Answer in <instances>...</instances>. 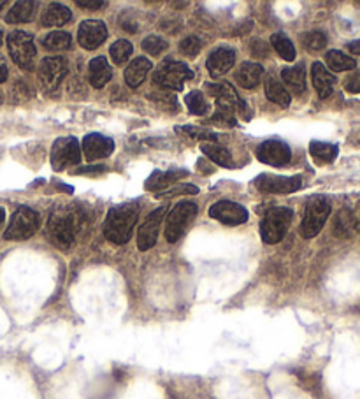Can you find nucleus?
<instances>
[{"label":"nucleus","instance_id":"c9c22d12","mask_svg":"<svg viewBox=\"0 0 360 399\" xmlns=\"http://www.w3.org/2000/svg\"><path fill=\"white\" fill-rule=\"evenodd\" d=\"M303 46L309 51H320L327 46V37L323 32L313 30L303 35Z\"/></svg>","mask_w":360,"mask_h":399},{"label":"nucleus","instance_id":"4468645a","mask_svg":"<svg viewBox=\"0 0 360 399\" xmlns=\"http://www.w3.org/2000/svg\"><path fill=\"white\" fill-rule=\"evenodd\" d=\"M209 217L218 220L224 225H241L248 220V211L237 202L218 201L209 208Z\"/></svg>","mask_w":360,"mask_h":399},{"label":"nucleus","instance_id":"a19ab883","mask_svg":"<svg viewBox=\"0 0 360 399\" xmlns=\"http://www.w3.org/2000/svg\"><path fill=\"white\" fill-rule=\"evenodd\" d=\"M32 97V90L28 88L27 83L23 81H16L15 87L11 88V99L12 103H25Z\"/></svg>","mask_w":360,"mask_h":399},{"label":"nucleus","instance_id":"e433bc0d","mask_svg":"<svg viewBox=\"0 0 360 399\" xmlns=\"http://www.w3.org/2000/svg\"><path fill=\"white\" fill-rule=\"evenodd\" d=\"M167 48H169V42L163 37H159V35H150V37H146L143 41V50L148 51L152 57H156V55H160L162 51H165Z\"/></svg>","mask_w":360,"mask_h":399},{"label":"nucleus","instance_id":"72a5a7b5","mask_svg":"<svg viewBox=\"0 0 360 399\" xmlns=\"http://www.w3.org/2000/svg\"><path fill=\"white\" fill-rule=\"evenodd\" d=\"M130 55H132V44L125 41V39H120V41H116L111 46V58H113L116 65L125 64L130 58Z\"/></svg>","mask_w":360,"mask_h":399},{"label":"nucleus","instance_id":"412c9836","mask_svg":"<svg viewBox=\"0 0 360 399\" xmlns=\"http://www.w3.org/2000/svg\"><path fill=\"white\" fill-rule=\"evenodd\" d=\"M88 78H90V83L93 85L95 88H104L109 83V80L113 78V71H111L106 57H97L90 62Z\"/></svg>","mask_w":360,"mask_h":399},{"label":"nucleus","instance_id":"de8ad7c7","mask_svg":"<svg viewBox=\"0 0 360 399\" xmlns=\"http://www.w3.org/2000/svg\"><path fill=\"white\" fill-rule=\"evenodd\" d=\"M348 50L352 51V53H355V55H360V39H359V41H353V42H350V44H348Z\"/></svg>","mask_w":360,"mask_h":399},{"label":"nucleus","instance_id":"ea45409f","mask_svg":"<svg viewBox=\"0 0 360 399\" xmlns=\"http://www.w3.org/2000/svg\"><path fill=\"white\" fill-rule=\"evenodd\" d=\"M179 132L188 134L190 137H194V139H202V143H215L216 141V134L211 132L208 129H201V127H178L176 129Z\"/></svg>","mask_w":360,"mask_h":399},{"label":"nucleus","instance_id":"c756f323","mask_svg":"<svg viewBox=\"0 0 360 399\" xmlns=\"http://www.w3.org/2000/svg\"><path fill=\"white\" fill-rule=\"evenodd\" d=\"M271 44H273V48L278 51V55H280L283 60H287V62L296 60V46L292 44V41H290V39H288L283 32L273 34V37H271Z\"/></svg>","mask_w":360,"mask_h":399},{"label":"nucleus","instance_id":"7c9ffc66","mask_svg":"<svg viewBox=\"0 0 360 399\" xmlns=\"http://www.w3.org/2000/svg\"><path fill=\"white\" fill-rule=\"evenodd\" d=\"M34 2H28V0L16 2L6 16V19H8V23H27L34 15Z\"/></svg>","mask_w":360,"mask_h":399},{"label":"nucleus","instance_id":"7ed1b4c3","mask_svg":"<svg viewBox=\"0 0 360 399\" xmlns=\"http://www.w3.org/2000/svg\"><path fill=\"white\" fill-rule=\"evenodd\" d=\"M153 80L159 85L162 90H171V91H179L185 87V81L194 80V71L188 67V65L181 64V62L176 60H165L156 67L155 74H153Z\"/></svg>","mask_w":360,"mask_h":399},{"label":"nucleus","instance_id":"cd10ccee","mask_svg":"<svg viewBox=\"0 0 360 399\" xmlns=\"http://www.w3.org/2000/svg\"><path fill=\"white\" fill-rule=\"evenodd\" d=\"M266 96L271 103L278 104V106L281 107H287L288 104H290V94H288L287 88L273 76L266 80Z\"/></svg>","mask_w":360,"mask_h":399},{"label":"nucleus","instance_id":"c85d7f7f","mask_svg":"<svg viewBox=\"0 0 360 399\" xmlns=\"http://www.w3.org/2000/svg\"><path fill=\"white\" fill-rule=\"evenodd\" d=\"M357 229V222L353 218L352 211L348 209H341L338 215H336V220H334V234L339 238H348L352 236L353 231Z\"/></svg>","mask_w":360,"mask_h":399},{"label":"nucleus","instance_id":"f3484780","mask_svg":"<svg viewBox=\"0 0 360 399\" xmlns=\"http://www.w3.org/2000/svg\"><path fill=\"white\" fill-rule=\"evenodd\" d=\"M83 152L90 162L106 159L114 152V141L111 137L102 136V134H88L83 139Z\"/></svg>","mask_w":360,"mask_h":399},{"label":"nucleus","instance_id":"4c0bfd02","mask_svg":"<svg viewBox=\"0 0 360 399\" xmlns=\"http://www.w3.org/2000/svg\"><path fill=\"white\" fill-rule=\"evenodd\" d=\"M211 122L218 123V125H224V127H234L235 111H232L231 107H227V106H218L216 107V113L213 114Z\"/></svg>","mask_w":360,"mask_h":399},{"label":"nucleus","instance_id":"473e14b6","mask_svg":"<svg viewBox=\"0 0 360 399\" xmlns=\"http://www.w3.org/2000/svg\"><path fill=\"white\" fill-rule=\"evenodd\" d=\"M185 104L188 106V111L195 116H202V114L208 113V103L204 99V94L199 90L190 91L188 96L185 97Z\"/></svg>","mask_w":360,"mask_h":399},{"label":"nucleus","instance_id":"37998d69","mask_svg":"<svg viewBox=\"0 0 360 399\" xmlns=\"http://www.w3.org/2000/svg\"><path fill=\"white\" fill-rule=\"evenodd\" d=\"M345 88L348 91H352V94H360V71H357L352 76L346 78Z\"/></svg>","mask_w":360,"mask_h":399},{"label":"nucleus","instance_id":"5701e85b","mask_svg":"<svg viewBox=\"0 0 360 399\" xmlns=\"http://www.w3.org/2000/svg\"><path fill=\"white\" fill-rule=\"evenodd\" d=\"M281 80L285 81L294 94H303L306 90V67L303 64L296 65V67H288L281 73Z\"/></svg>","mask_w":360,"mask_h":399},{"label":"nucleus","instance_id":"f257e3e1","mask_svg":"<svg viewBox=\"0 0 360 399\" xmlns=\"http://www.w3.org/2000/svg\"><path fill=\"white\" fill-rule=\"evenodd\" d=\"M83 211L74 208H58L50 215L48 220V234L53 245L60 250H69L83 229Z\"/></svg>","mask_w":360,"mask_h":399},{"label":"nucleus","instance_id":"58836bf2","mask_svg":"<svg viewBox=\"0 0 360 399\" xmlns=\"http://www.w3.org/2000/svg\"><path fill=\"white\" fill-rule=\"evenodd\" d=\"M201 48H202L201 39L195 37V35H188V37H185L181 42H179V51L188 58L197 57Z\"/></svg>","mask_w":360,"mask_h":399},{"label":"nucleus","instance_id":"9b49d317","mask_svg":"<svg viewBox=\"0 0 360 399\" xmlns=\"http://www.w3.org/2000/svg\"><path fill=\"white\" fill-rule=\"evenodd\" d=\"M206 91L209 96H213L216 99V104L218 106H227L231 107L235 113L243 114L244 118H250V113H248V106L241 97L235 94L234 87L228 83H206L204 85Z\"/></svg>","mask_w":360,"mask_h":399},{"label":"nucleus","instance_id":"49530a36","mask_svg":"<svg viewBox=\"0 0 360 399\" xmlns=\"http://www.w3.org/2000/svg\"><path fill=\"white\" fill-rule=\"evenodd\" d=\"M8 64H6V60L2 57H0V83H4L6 80H8Z\"/></svg>","mask_w":360,"mask_h":399},{"label":"nucleus","instance_id":"39448f33","mask_svg":"<svg viewBox=\"0 0 360 399\" xmlns=\"http://www.w3.org/2000/svg\"><path fill=\"white\" fill-rule=\"evenodd\" d=\"M41 225V217L35 209L21 206L12 213L9 227L6 229L4 238L9 241H23L32 238Z\"/></svg>","mask_w":360,"mask_h":399},{"label":"nucleus","instance_id":"f8f14e48","mask_svg":"<svg viewBox=\"0 0 360 399\" xmlns=\"http://www.w3.org/2000/svg\"><path fill=\"white\" fill-rule=\"evenodd\" d=\"M303 181L300 176H274V175H262L255 179V186L260 192L267 194H292L299 190Z\"/></svg>","mask_w":360,"mask_h":399},{"label":"nucleus","instance_id":"4be33fe9","mask_svg":"<svg viewBox=\"0 0 360 399\" xmlns=\"http://www.w3.org/2000/svg\"><path fill=\"white\" fill-rule=\"evenodd\" d=\"M150 69H152V62L148 58L139 57L136 60L130 62L129 67L125 69V81L129 87L137 88L141 83L144 81L146 74L150 73Z\"/></svg>","mask_w":360,"mask_h":399},{"label":"nucleus","instance_id":"6ab92c4d","mask_svg":"<svg viewBox=\"0 0 360 399\" xmlns=\"http://www.w3.org/2000/svg\"><path fill=\"white\" fill-rule=\"evenodd\" d=\"M262 76H264V67L260 64H255V62H244V64L239 65V69L235 71V83L239 87L251 90V88H257L260 85Z\"/></svg>","mask_w":360,"mask_h":399},{"label":"nucleus","instance_id":"b1692460","mask_svg":"<svg viewBox=\"0 0 360 399\" xmlns=\"http://www.w3.org/2000/svg\"><path fill=\"white\" fill-rule=\"evenodd\" d=\"M71 19V9L55 2V4H51L50 8L46 9L44 16H42V25H44V27H62V25H67Z\"/></svg>","mask_w":360,"mask_h":399},{"label":"nucleus","instance_id":"20e7f679","mask_svg":"<svg viewBox=\"0 0 360 399\" xmlns=\"http://www.w3.org/2000/svg\"><path fill=\"white\" fill-rule=\"evenodd\" d=\"M294 218V211L288 208H271L260 222L262 241L267 245L280 243L287 234L290 222Z\"/></svg>","mask_w":360,"mask_h":399},{"label":"nucleus","instance_id":"a18cd8bd","mask_svg":"<svg viewBox=\"0 0 360 399\" xmlns=\"http://www.w3.org/2000/svg\"><path fill=\"white\" fill-rule=\"evenodd\" d=\"M78 6L88 9V11H97V9L102 8L104 2L102 0H78Z\"/></svg>","mask_w":360,"mask_h":399},{"label":"nucleus","instance_id":"8fccbe9b","mask_svg":"<svg viewBox=\"0 0 360 399\" xmlns=\"http://www.w3.org/2000/svg\"><path fill=\"white\" fill-rule=\"evenodd\" d=\"M6 4H8V2H6V0H0V9L4 8V6H6Z\"/></svg>","mask_w":360,"mask_h":399},{"label":"nucleus","instance_id":"9d476101","mask_svg":"<svg viewBox=\"0 0 360 399\" xmlns=\"http://www.w3.org/2000/svg\"><path fill=\"white\" fill-rule=\"evenodd\" d=\"M8 48L11 58L15 60V64H18L23 69H32L35 60V44L34 39L28 32L23 30H15L8 35Z\"/></svg>","mask_w":360,"mask_h":399},{"label":"nucleus","instance_id":"f704fd0d","mask_svg":"<svg viewBox=\"0 0 360 399\" xmlns=\"http://www.w3.org/2000/svg\"><path fill=\"white\" fill-rule=\"evenodd\" d=\"M42 44L48 50H67L71 46V35L67 32H51V34L46 35Z\"/></svg>","mask_w":360,"mask_h":399},{"label":"nucleus","instance_id":"09e8293b","mask_svg":"<svg viewBox=\"0 0 360 399\" xmlns=\"http://www.w3.org/2000/svg\"><path fill=\"white\" fill-rule=\"evenodd\" d=\"M4 220H6V211L2 208H0V225L4 224Z\"/></svg>","mask_w":360,"mask_h":399},{"label":"nucleus","instance_id":"1a4fd4ad","mask_svg":"<svg viewBox=\"0 0 360 399\" xmlns=\"http://www.w3.org/2000/svg\"><path fill=\"white\" fill-rule=\"evenodd\" d=\"M69 67L64 57H48L39 65V83L46 94H55L67 76Z\"/></svg>","mask_w":360,"mask_h":399},{"label":"nucleus","instance_id":"2eb2a0df","mask_svg":"<svg viewBox=\"0 0 360 399\" xmlns=\"http://www.w3.org/2000/svg\"><path fill=\"white\" fill-rule=\"evenodd\" d=\"M163 215H165V208L155 209V211L146 218V222L139 227V231H137V248H139L141 251H146L152 247H155Z\"/></svg>","mask_w":360,"mask_h":399},{"label":"nucleus","instance_id":"c03bdc74","mask_svg":"<svg viewBox=\"0 0 360 399\" xmlns=\"http://www.w3.org/2000/svg\"><path fill=\"white\" fill-rule=\"evenodd\" d=\"M99 172H106L104 166H87V168H80L74 171V175H99Z\"/></svg>","mask_w":360,"mask_h":399},{"label":"nucleus","instance_id":"dca6fc26","mask_svg":"<svg viewBox=\"0 0 360 399\" xmlns=\"http://www.w3.org/2000/svg\"><path fill=\"white\" fill-rule=\"evenodd\" d=\"M107 37V28L100 19H87L81 23L80 30H78V41L87 50H95L99 48Z\"/></svg>","mask_w":360,"mask_h":399},{"label":"nucleus","instance_id":"603ef678","mask_svg":"<svg viewBox=\"0 0 360 399\" xmlns=\"http://www.w3.org/2000/svg\"><path fill=\"white\" fill-rule=\"evenodd\" d=\"M0 104H2V96H0Z\"/></svg>","mask_w":360,"mask_h":399},{"label":"nucleus","instance_id":"f03ea898","mask_svg":"<svg viewBox=\"0 0 360 399\" xmlns=\"http://www.w3.org/2000/svg\"><path fill=\"white\" fill-rule=\"evenodd\" d=\"M137 218H139V204L137 202L113 206L107 213L106 224H104V234L114 245L129 243Z\"/></svg>","mask_w":360,"mask_h":399},{"label":"nucleus","instance_id":"393cba45","mask_svg":"<svg viewBox=\"0 0 360 399\" xmlns=\"http://www.w3.org/2000/svg\"><path fill=\"white\" fill-rule=\"evenodd\" d=\"M181 175H186V172L183 171H167V172H153L152 176L148 178V181H146V190H152V192H160L162 194V190H165V188H169V186L172 185L174 181H178L179 176Z\"/></svg>","mask_w":360,"mask_h":399},{"label":"nucleus","instance_id":"ddd939ff","mask_svg":"<svg viewBox=\"0 0 360 399\" xmlns=\"http://www.w3.org/2000/svg\"><path fill=\"white\" fill-rule=\"evenodd\" d=\"M257 159L262 163H267V166H273V168H283L285 163H288L292 159V152L283 141L269 139L264 141L257 148Z\"/></svg>","mask_w":360,"mask_h":399},{"label":"nucleus","instance_id":"aec40b11","mask_svg":"<svg viewBox=\"0 0 360 399\" xmlns=\"http://www.w3.org/2000/svg\"><path fill=\"white\" fill-rule=\"evenodd\" d=\"M311 80H313V87L316 88L318 96L322 99L329 97L332 94L334 83H336V78L327 71V67L320 62H315L313 67H311Z\"/></svg>","mask_w":360,"mask_h":399},{"label":"nucleus","instance_id":"bb28decb","mask_svg":"<svg viewBox=\"0 0 360 399\" xmlns=\"http://www.w3.org/2000/svg\"><path fill=\"white\" fill-rule=\"evenodd\" d=\"M325 62L329 69H332L334 73H345V71H352L357 67V60L353 57H348L343 51L332 50L327 51Z\"/></svg>","mask_w":360,"mask_h":399},{"label":"nucleus","instance_id":"a878e982","mask_svg":"<svg viewBox=\"0 0 360 399\" xmlns=\"http://www.w3.org/2000/svg\"><path fill=\"white\" fill-rule=\"evenodd\" d=\"M309 153L311 157L316 160L318 163H330L334 162V159L338 157L339 148L336 145H330V143H322V141H313L309 145Z\"/></svg>","mask_w":360,"mask_h":399},{"label":"nucleus","instance_id":"a211bd4d","mask_svg":"<svg viewBox=\"0 0 360 399\" xmlns=\"http://www.w3.org/2000/svg\"><path fill=\"white\" fill-rule=\"evenodd\" d=\"M234 62L235 51L232 50V48L224 46V48H218V50H215L209 55L206 65H208V71L209 74H211V78H222L224 74H227L228 71H231Z\"/></svg>","mask_w":360,"mask_h":399},{"label":"nucleus","instance_id":"0eeeda50","mask_svg":"<svg viewBox=\"0 0 360 399\" xmlns=\"http://www.w3.org/2000/svg\"><path fill=\"white\" fill-rule=\"evenodd\" d=\"M199 206L192 201H183L179 204L174 206V209L171 211L169 218H167L165 225V240L169 243H176L179 241V238L186 232V229L190 227V224L194 222V218L197 217Z\"/></svg>","mask_w":360,"mask_h":399},{"label":"nucleus","instance_id":"79ce46f5","mask_svg":"<svg viewBox=\"0 0 360 399\" xmlns=\"http://www.w3.org/2000/svg\"><path fill=\"white\" fill-rule=\"evenodd\" d=\"M183 194H199V188L194 185H179V186H174V188H169V190H165L163 194H159L156 197L159 199H171V197H176V195H183Z\"/></svg>","mask_w":360,"mask_h":399},{"label":"nucleus","instance_id":"3c124183","mask_svg":"<svg viewBox=\"0 0 360 399\" xmlns=\"http://www.w3.org/2000/svg\"><path fill=\"white\" fill-rule=\"evenodd\" d=\"M4 42V34H2V30H0V44Z\"/></svg>","mask_w":360,"mask_h":399},{"label":"nucleus","instance_id":"2f4dec72","mask_svg":"<svg viewBox=\"0 0 360 399\" xmlns=\"http://www.w3.org/2000/svg\"><path fill=\"white\" fill-rule=\"evenodd\" d=\"M201 148L204 155H208V159H211L218 166H224V168H231L232 166L231 153L225 148H222V146L215 145V143H202Z\"/></svg>","mask_w":360,"mask_h":399},{"label":"nucleus","instance_id":"6e6552de","mask_svg":"<svg viewBox=\"0 0 360 399\" xmlns=\"http://www.w3.org/2000/svg\"><path fill=\"white\" fill-rule=\"evenodd\" d=\"M81 163V146L76 137H58L51 148V168L57 172Z\"/></svg>","mask_w":360,"mask_h":399},{"label":"nucleus","instance_id":"423d86ee","mask_svg":"<svg viewBox=\"0 0 360 399\" xmlns=\"http://www.w3.org/2000/svg\"><path fill=\"white\" fill-rule=\"evenodd\" d=\"M330 215V204L323 195H315L306 202L304 209V218L300 224V234L303 238L309 240L315 238L325 225L327 218Z\"/></svg>","mask_w":360,"mask_h":399}]
</instances>
